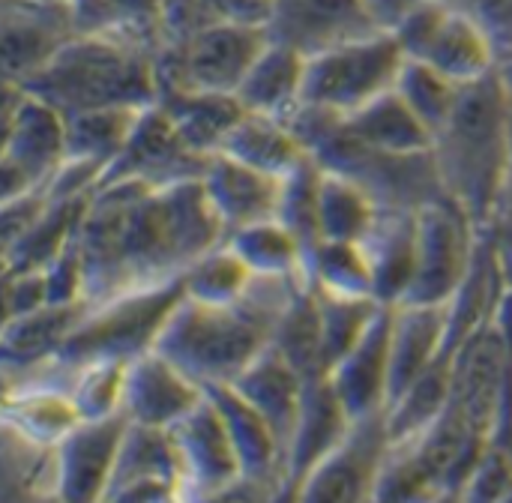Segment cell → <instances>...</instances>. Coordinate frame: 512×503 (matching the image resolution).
Masks as SVG:
<instances>
[{
  "instance_id": "1",
  "label": "cell",
  "mask_w": 512,
  "mask_h": 503,
  "mask_svg": "<svg viewBox=\"0 0 512 503\" xmlns=\"http://www.w3.org/2000/svg\"><path fill=\"white\" fill-rule=\"evenodd\" d=\"M225 228L216 219L201 180L147 186L105 180L78 225L84 267V303L180 279L186 267L219 246Z\"/></svg>"
},
{
  "instance_id": "2",
  "label": "cell",
  "mask_w": 512,
  "mask_h": 503,
  "mask_svg": "<svg viewBox=\"0 0 512 503\" xmlns=\"http://www.w3.org/2000/svg\"><path fill=\"white\" fill-rule=\"evenodd\" d=\"M303 282L255 276L249 291L225 306L183 297L153 351L201 387L234 384L273 345L276 324Z\"/></svg>"
},
{
  "instance_id": "3",
  "label": "cell",
  "mask_w": 512,
  "mask_h": 503,
  "mask_svg": "<svg viewBox=\"0 0 512 503\" xmlns=\"http://www.w3.org/2000/svg\"><path fill=\"white\" fill-rule=\"evenodd\" d=\"M27 90L63 114L147 108L159 99V39L132 24L78 33Z\"/></svg>"
},
{
  "instance_id": "4",
  "label": "cell",
  "mask_w": 512,
  "mask_h": 503,
  "mask_svg": "<svg viewBox=\"0 0 512 503\" xmlns=\"http://www.w3.org/2000/svg\"><path fill=\"white\" fill-rule=\"evenodd\" d=\"M510 99L489 75L462 90L459 108L432 141L444 198L480 231L489 228L510 180Z\"/></svg>"
},
{
  "instance_id": "5",
  "label": "cell",
  "mask_w": 512,
  "mask_h": 503,
  "mask_svg": "<svg viewBox=\"0 0 512 503\" xmlns=\"http://www.w3.org/2000/svg\"><path fill=\"white\" fill-rule=\"evenodd\" d=\"M186 297L183 276L117 294L111 300L87 306L84 318L57 354L66 366H87L99 360L132 363L156 348L171 312Z\"/></svg>"
},
{
  "instance_id": "6",
  "label": "cell",
  "mask_w": 512,
  "mask_h": 503,
  "mask_svg": "<svg viewBox=\"0 0 512 503\" xmlns=\"http://www.w3.org/2000/svg\"><path fill=\"white\" fill-rule=\"evenodd\" d=\"M66 159V114L27 87L3 84L0 201L45 189Z\"/></svg>"
},
{
  "instance_id": "7",
  "label": "cell",
  "mask_w": 512,
  "mask_h": 503,
  "mask_svg": "<svg viewBox=\"0 0 512 503\" xmlns=\"http://www.w3.org/2000/svg\"><path fill=\"white\" fill-rule=\"evenodd\" d=\"M405 60L393 33H372L330 48L309 57L303 102L336 117H351L378 96L396 90Z\"/></svg>"
},
{
  "instance_id": "8",
  "label": "cell",
  "mask_w": 512,
  "mask_h": 503,
  "mask_svg": "<svg viewBox=\"0 0 512 503\" xmlns=\"http://www.w3.org/2000/svg\"><path fill=\"white\" fill-rule=\"evenodd\" d=\"M267 42L264 24L213 21L186 42L159 51V90L183 87L234 96Z\"/></svg>"
},
{
  "instance_id": "9",
  "label": "cell",
  "mask_w": 512,
  "mask_h": 503,
  "mask_svg": "<svg viewBox=\"0 0 512 503\" xmlns=\"http://www.w3.org/2000/svg\"><path fill=\"white\" fill-rule=\"evenodd\" d=\"M483 249V231L447 198L417 210V264L399 306H450Z\"/></svg>"
},
{
  "instance_id": "10",
  "label": "cell",
  "mask_w": 512,
  "mask_h": 503,
  "mask_svg": "<svg viewBox=\"0 0 512 503\" xmlns=\"http://www.w3.org/2000/svg\"><path fill=\"white\" fill-rule=\"evenodd\" d=\"M408 60L426 63L456 84H477L498 69V48L486 30L450 0H426L393 30Z\"/></svg>"
},
{
  "instance_id": "11",
  "label": "cell",
  "mask_w": 512,
  "mask_h": 503,
  "mask_svg": "<svg viewBox=\"0 0 512 503\" xmlns=\"http://www.w3.org/2000/svg\"><path fill=\"white\" fill-rule=\"evenodd\" d=\"M390 450L387 414L351 423L345 438L291 486L294 503H372Z\"/></svg>"
},
{
  "instance_id": "12",
  "label": "cell",
  "mask_w": 512,
  "mask_h": 503,
  "mask_svg": "<svg viewBox=\"0 0 512 503\" xmlns=\"http://www.w3.org/2000/svg\"><path fill=\"white\" fill-rule=\"evenodd\" d=\"M78 36L75 12L54 0H0L3 84L27 87Z\"/></svg>"
},
{
  "instance_id": "13",
  "label": "cell",
  "mask_w": 512,
  "mask_h": 503,
  "mask_svg": "<svg viewBox=\"0 0 512 503\" xmlns=\"http://www.w3.org/2000/svg\"><path fill=\"white\" fill-rule=\"evenodd\" d=\"M210 156H198L174 129L171 117L159 102L147 105L123 147V153L108 168L105 180H135L147 186H174L186 180H201Z\"/></svg>"
},
{
  "instance_id": "14",
  "label": "cell",
  "mask_w": 512,
  "mask_h": 503,
  "mask_svg": "<svg viewBox=\"0 0 512 503\" xmlns=\"http://www.w3.org/2000/svg\"><path fill=\"white\" fill-rule=\"evenodd\" d=\"M264 27L270 42L294 48L306 60L345 42L381 33L363 0H273Z\"/></svg>"
},
{
  "instance_id": "15",
  "label": "cell",
  "mask_w": 512,
  "mask_h": 503,
  "mask_svg": "<svg viewBox=\"0 0 512 503\" xmlns=\"http://www.w3.org/2000/svg\"><path fill=\"white\" fill-rule=\"evenodd\" d=\"M168 432L177 450L186 495H210L246 477L231 432L207 390L204 402Z\"/></svg>"
},
{
  "instance_id": "16",
  "label": "cell",
  "mask_w": 512,
  "mask_h": 503,
  "mask_svg": "<svg viewBox=\"0 0 512 503\" xmlns=\"http://www.w3.org/2000/svg\"><path fill=\"white\" fill-rule=\"evenodd\" d=\"M129 420H81L54 450L57 495L66 503H102L114 477L120 441Z\"/></svg>"
},
{
  "instance_id": "17",
  "label": "cell",
  "mask_w": 512,
  "mask_h": 503,
  "mask_svg": "<svg viewBox=\"0 0 512 503\" xmlns=\"http://www.w3.org/2000/svg\"><path fill=\"white\" fill-rule=\"evenodd\" d=\"M177 492H183V474L171 432L129 423L102 503H159Z\"/></svg>"
},
{
  "instance_id": "18",
  "label": "cell",
  "mask_w": 512,
  "mask_h": 503,
  "mask_svg": "<svg viewBox=\"0 0 512 503\" xmlns=\"http://www.w3.org/2000/svg\"><path fill=\"white\" fill-rule=\"evenodd\" d=\"M201 402H204V387L195 384L159 351H147L144 357L126 366L123 417L135 426L174 429Z\"/></svg>"
},
{
  "instance_id": "19",
  "label": "cell",
  "mask_w": 512,
  "mask_h": 503,
  "mask_svg": "<svg viewBox=\"0 0 512 503\" xmlns=\"http://www.w3.org/2000/svg\"><path fill=\"white\" fill-rule=\"evenodd\" d=\"M390 330H393V306H384L363 339L327 372L342 408L348 417L366 420L375 414H387L390 405Z\"/></svg>"
},
{
  "instance_id": "20",
  "label": "cell",
  "mask_w": 512,
  "mask_h": 503,
  "mask_svg": "<svg viewBox=\"0 0 512 503\" xmlns=\"http://www.w3.org/2000/svg\"><path fill=\"white\" fill-rule=\"evenodd\" d=\"M201 189H204L216 219L222 222L225 237L246 225L276 219L279 201H282L279 177L246 168L222 153H213L207 159L204 174H201Z\"/></svg>"
},
{
  "instance_id": "21",
  "label": "cell",
  "mask_w": 512,
  "mask_h": 503,
  "mask_svg": "<svg viewBox=\"0 0 512 503\" xmlns=\"http://www.w3.org/2000/svg\"><path fill=\"white\" fill-rule=\"evenodd\" d=\"M276 432V438L285 447V462H288V447L297 429V420L303 414L306 402V387L309 378H303L273 345L231 384Z\"/></svg>"
},
{
  "instance_id": "22",
  "label": "cell",
  "mask_w": 512,
  "mask_h": 503,
  "mask_svg": "<svg viewBox=\"0 0 512 503\" xmlns=\"http://www.w3.org/2000/svg\"><path fill=\"white\" fill-rule=\"evenodd\" d=\"M447 333L450 306H393L390 405L447 351Z\"/></svg>"
},
{
  "instance_id": "23",
  "label": "cell",
  "mask_w": 512,
  "mask_h": 503,
  "mask_svg": "<svg viewBox=\"0 0 512 503\" xmlns=\"http://www.w3.org/2000/svg\"><path fill=\"white\" fill-rule=\"evenodd\" d=\"M210 402L219 408L231 441L240 453L243 474L249 480H261L270 486H288L285 480V447L270 429V423L231 387V384H213L204 387Z\"/></svg>"
},
{
  "instance_id": "24",
  "label": "cell",
  "mask_w": 512,
  "mask_h": 503,
  "mask_svg": "<svg viewBox=\"0 0 512 503\" xmlns=\"http://www.w3.org/2000/svg\"><path fill=\"white\" fill-rule=\"evenodd\" d=\"M363 249L375 276L381 306H399L411 288L417 264V210H381Z\"/></svg>"
},
{
  "instance_id": "25",
  "label": "cell",
  "mask_w": 512,
  "mask_h": 503,
  "mask_svg": "<svg viewBox=\"0 0 512 503\" xmlns=\"http://www.w3.org/2000/svg\"><path fill=\"white\" fill-rule=\"evenodd\" d=\"M351 417L342 408L330 378H312L306 387V402L303 414L297 420L291 447H288V462H285V480L288 486H297L306 471L321 462L351 429Z\"/></svg>"
},
{
  "instance_id": "26",
  "label": "cell",
  "mask_w": 512,
  "mask_h": 503,
  "mask_svg": "<svg viewBox=\"0 0 512 503\" xmlns=\"http://www.w3.org/2000/svg\"><path fill=\"white\" fill-rule=\"evenodd\" d=\"M87 303H51L39 312L3 321L0 333V366L3 372H21L36 363L54 360L78 321L84 318Z\"/></svg>"
},
{
  "instance_id": "27",
  "label": "cell",
  "mask_w": 512,
  "mask_h": 503,
  "mask_svg": "<svg viewBox=\"0 0 512 503\" xmlns=\"http://www.w3.org/2000/svg\"><path fill=\"white\" fill-rule=\"evenodd\" d=\"M219 153L279 180H285L309 159L306 147L300 144V138L294 135L285 117L249 114V111H243V117L234 123Z\"/></svg>"
},
{
  "instance_id": "28",
  "label": "cell",
  "mask_w": 512,
  "mask_h": 503,
  "mask_svg": "<svg viewBox=\"0 0 512 503\" xmlns=\"http://www.w3.org/2000/svg\"><path fill=\"white\" fill-rule=\"evenodd\" d=\"M306 57L279 42H267L237 87V102L249 114L288 117L306 93Z\"/></svg>"
},
{
  "instance_id": "29",
  "label": "cell",
  "mask_w": 512,
  "mask_h": 503,
  "mask_svg": "<svg viewBox=\"0 0 512 503\" xmlns=\"http://www.w3.org/2000/svg\"><path fill=\"white\" fill-rule=\"evenodd\" d=\"M156 102L171 117V123L180 132V138L198 156L219 153L222 141L228 138L234 123L243 117V108H240L237 96H225V93H201V90H183V87H162Z\"/></svg>"
},
{
  "instance_id": "30",
  "label": "cell",
  "mask_w": 512,
  "mask_h": 503,
  "mask_svg": "<svg viewBox=\"0 0 512 503\" xmlns=\"http://www.w3.org/2000/svg\"><path fill=\"white\" fill-rule=\"evenodd\" d=\"M345 126L360 144L381 153L414 156L432 150V132L423 126V120L408 108V102L396 90L378 96L357 114L345 117Z\"/></svg>"
},
{
  "instance_id": "31",
  "label": "cell",
  "mask_w": 512,
  "mask_h": 503,
  "mask_svg": "<svg viewBox=\"0 0 512 503\" xmlns=\"http://www.w3.org/2000/svg\"><path fill=\"white\" fill-rule=\"evenodd\" d=\"M453 366L456 351L447 348L390 408H387V429L393 444H408L420 438L447 408L453 399Z\"/></svg>"
},
{
  "instance_id": "32",
  "label": "cell",
  "mask_w": 512,
  "mask_h": 503,
  "mask_svg": "<svg viewBox=\"0 0 512 503\" xmlns=\"http://www.w3.org/2000/svg\"><path fill=\"white\" fill-rule=\"evenodd\" d=\"M225 243L237 252L252 276L306 279V249L279 219H264L231 231Z\"/></svg>"
},
{
  "instance_id": "33",
  "label": "cell",
  "mask_w": 512,
  "mask_h": 503,
  "mask_svg": "<svg viewBox=\"0 0 512 503\" xmlns=\"http://www.w3.org/2000/svg\"><path fill=\"white\" fill-rule=\"evenodd\" d=\"M381 207L354 180L324 171L318 183V231L321 240L333 243H363L372 231Z\"/></svg>"
},
{
  "instance_id": "34",
  "label": "cell",
  "mask_w": 512,
  "mask_h": 503,
  "mask_svg": "<svg viewBox=\"0 0 512 503\" xmlns=\"http://www.w3.org/2000/svg\"><path fill=\"white\" fill-rule=\"evenodd\" d=\"M273 348L303 375V378H324L327 363H324V339H321V309H318V294L309 282L297 288L291 297L288 309L282 312L276 333H273Z\"/></svg>"
},
{
  "instance_id": "35",
  "label": "cell",
  "mask_w": 512,
  "mask_h": 503,
  "mask_svg": "<svg viewBox=\"0 0 512 503\" xmlns=\"http://www.w3.org/2000/svg\"><path fill=\"white\" fill-rule=\"evenodd\" d=\"M306 282L321 294L378 300L372 264H369L363 243L321 240L306 258Z\"/></svg>"
},
{
  "instance_id": "36",
  "label": "cell",
  "mask_w": 512,
  "mask_h": 503,
  "mask_svg": "<svg viewBox=\"0 0 512 503\" xmlns=\"http://www.w3.org/2000/svg\"><path fill=\"white\" fill-rule=\"evenodd\" d=\"M144 108H93L66 114V141L72 159H87L105 171L123 153Z\"/></svg>"
},
{
  "instance_id": "37",
  "label": "cell",
  "mask_w": 512,
  "mask_h": 503,
  "mask_svg": "<svg viewBox=\"0 0 512 503\" xmlns=\"http://www.w3.org/2000/svg\"><path fill=\"white\" fill-rule=\"evenodd\" d=\"M252 279L255 276L249 273V267L222 240L219 246H213L210 252H204L201 258H195L186 267L183 291H186L189 300L225 306V303H237L249 291Z\"/></svg>"
},
{
  "instance_id": "38",
  "label": "cell",
  "mask_w": 512,
  "mask_h": 503,
  "mask_svg": "<svg viewBox=\"0 0 512 503\" xmlns=\"http://www.w3.org/2000/svg\"><path fill=\"white\" fill-rule=\"evenodd\" d=\"M462 90H465L462 84H456L453 78H447L438 69L417 63V60H405L399 81H396V93L423 120V126L432 132V141L447 126L453 111L459 108Z\"/></svg>"
},
{
  "instance_id": "39",
  "label": "cell",
  "mask_w": 512,
  "mask_h": 503,
  "mask_svg": "<svg viewBox=\"0 0 512 503\" xmlns=\"http://www.w3.org/2000/svg\"><path fill=\"white\" fill-rule=\"evenodd\" d=\"M318 294V309H321V339H324V363L327 372L363 339L375 315L384 309L378 300H357V297H333V294Z\"/></svg>"
},
{
  "instance_id": "40",
  "label": "cell",
  "mask_w": 512,
  "mask_h": 503,
  "mask_svg": "<svg viewBox=\"0 0 512 503\" xmlns=\"http://www.w3.org/2000/svg\"><path fill=\"white\" fill-rule=\"evenodd\" d=\"M318 183H321V165L309 156L297 171H291L282 180V201L276 219L300 240V246L309 252L321 243L318 231Z\"/></svg>"
},
{
  "instance_id": "41",
  "label": "cell",
  "mask_w": 512,
  "mask_h": 503,
  "mask_svg": "<svg viewBox=\"0 0 512 503\" xmlns=\"http://www.w3.org/2000/svg\"><path fill=\"white\" fill-rule=\"evenodd\" d=\"M126 366L129 363H117V360L75 366L69 396H72L81 420H108V417L123 414Z\"/></svg>"
},
{
  "instance_id": "42",
  "label": "cell",
  "mask_w": 512,
  "mask_h": 503,
  "mask_svg": "<svg viewBox=\"0 0 512 503\" xmlns=\"http://www.w3.org/2000/svg\"><path fill=\"white\" fill-rule=\"evenodd\" d=\"M512 489V459L504 444H489L465 483L459 486V503H504Z\"/></svg>"
},
{
  "instance_id": "43",
  "label": "cell",
  "mask_w": 512,
  "mask_h": 503,
  "mask_svg": "<svg viewBox=\"0 0 512 503\" xmlns=\"http://www.w3.org/2000/svg\"><path fill=\"white\" fill-rule=\"evenodd\" d=\"M51 306L45 270H3V321Z\"/></svg>"
},
{
  "instance_id": "44",
  "label": "cell",
  "mask_w": 512,
  "mask_h": 503,
  "mask_svg": "<svg viewBox=\"0 0 512 503\" xmlns=\"http://www.w3.org/2000/svg\"><path fill=\"white\" fill-rule=\"evenodd\" d=\"M459 12L474 18L495 42L498 57L512 51V0H450Z\"/></svg>"
},
{
  "instance_id": "45",
  "label": "cell",
  "mask_w": 512,
  "mask_h": 503,
  "mask_svg": "<svg viewBox=\"0 0 512 503\" xmlns=\"http://www.w3.org/2000/svg\"><path fill=\"white\" fill-rule=\"evenodd\" d=\"M285 489V486H282ZM279 486H270V483H261V480H237L219 492H210V495H189L192 503H276L282 495Z\"/></svg>"
},
{
  "instance_id": "46",
  "label": "cell",
  "mask_w": 512,
  "mask_h": 503,
  "mask_svg": "<svg viewBox=\"0 0 512 503\" xmlns=\"http://www.w3.org/2000/svg\"><path fill=\"white\" fill-rule=\"evenodd\" d=\"M486 234L492 237V243H495V249L501 255V264H504V270H507L512 282V174L507 186H504V192H501V201L495 207V216H492Z\"/></svg>"
},
{
  "instance_id": "47",
  "label": "cell",
  "mask_w": 512,
  "mask_h": 503,
  "mask_svg": "<svg viewBox=\"0 0 512 503\" xmlns=\"http://www.w3.org/2000/svg\"><path fill=\"white\" fill-rule=\"evenodd\" d=\"M426 0H363L372 24L381 33H393L411 12H417Z\"/></svg>"
},
{
  "instance_id": "48",
  "label": "cell",
  "mask_w": 512,
  "mask_h": 503,
  "mask_svg": "<svg viewBox=\"0 0 512 503\" xmlns=\"http://www.w3.org/2000/svg\"><path fill=\"white\" fill-rule=\"evenodd\" d=\"M0 503H66L54 489H33L18 483H0Z\"/></svg>"
},
{
  "instance_id": "49",
  "label": "cell",
  "mask_w": 512,
  "mask_h": 503,
  "mask_svg": "<svg viewBox=\"0 0 512 503\" xmlns=\"http://www.w3.org/2000/svg\"><path fill=\"white\" fill-rule=\"evenodd\" d=\"M495 75H498V81H501V87H504V93H507V99H510V105H512V51L498 60Z\"/></svg>"
},
{
  "instance_id": "50",
  "label": "cell",
  "mask_w": 512,
  "mask_h": 503,
  "mask_svg": "<svg viewBox=\"0 0 512 503\" xmlns=\"http://www.w3.org/2000/svg\"><path fill=\"white\" fill-rule=\"evenodd\" d=\"M159 503H192V498L186 492H177V495H171V498H165V501Z\"/></svg>"
},
{
  "instance_id": "51",
  "label": "cell",
  "mask_w": 512,
  "mask_h": 503,
  "mask_svg": "<svg viewBox=\"0 0 512 503\" xmlns=\"http://www.w3.org/2000/svg\"><path fill=\"white\" fill-rule=\"evenodd\" d=\"M501 444L507 447V453H510V459H512V423H510V429H507V438H504Z\"/></svg>"
},
{
  "instance_id": "52",
  "label": "cell",
  "mask_w": 512,
  "mask_h": 503,
  "mask_svg": "<svg viewBox=\"0 0 512 503\" xmlns=\"http://www.w3.org/2000/svg\"><path fill=\"white\" fill-rule=\"evenodd\" d=\"M510 174H512V111H510Z\"/></svg>"
},
{
  "instance_id": "53",
  "label": "cell",
  "mask_w": 512,
  "mask_h": 503,
  "mask_svg": "<svg viewBox=\"0 0 512 503\" xmlns=\"http://www.w3.org/2000/svg\"><path fill=\"white\" fill-rule=\"evenodd\" d=\"M504 503H512V489H510V495H507V498H504Z\"/></svg>"
},
{
  "instance_id": "54",
  "label": "cell",
  "mask_w": 512,
  "mask_h": 503,
  "mask_svg": "<svg viewBox=\"0 0 512 503\" xmlns=\"http://www.w3.org/2000/svg\"><path fill=\"white\" fill-rule=\"evenodd\" d=\"M258 3H267V6H270V3H273V0H258Z\"/></svg>"
},
{
  "instance_id": "55",
  "label": "cell",
  "mask_w": 512,
  "mask_h": 503,
  "mask_svg": "<svg viewBox=\"0 0 512 503\" xmlns=\"http://www.w3.org/2000/svg\"><path fill=\"white\" fill-rule=\"evenodd\" d=\"M372 503H381V501H378V498H375V501H372Z\"/></svg>"
}]
</instances>
